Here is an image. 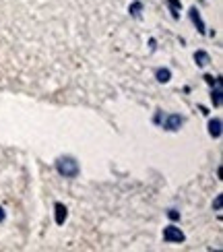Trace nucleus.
Wrapping results in <instances>:
<instances>
[{
	"mask_svg": "<svg viewBox=\"0 0 223 252\" xmlns=\"http://www.w3.org/2000/svg\"><path fill=\"white\" fill-rule=\"evenodd\" d=\"M209 135L211 137H221V120L219 118H215V120H211L209 122Z\"/></svg>",
	"mask_w": 223,
	"mask_h": 252,
	"instance_id": "5",
	"label": "nucleus"
},
{
	"mask_svg": "<svg viewBox=\"0 0 223 252\" xmlns=\"http://www.w3.org/2000/svg\"><path fill=\"white\" fill-rule=\"evenodd\" d=\"M0 221H4V209L0 207Z\"/></svg>",
	"mask_w": 223,
	"mask_h": 252,
	"instance_id": "14",
	"label": "nucleus"
},
{
	"mask_svg": "<svg viewBox=\"0 0 223 252\" xmlns=\"http://www.w3.org/2000/svg\"><path fill=\"white\" fill-rule=\"evenodd\" d=\"M167 4H169V11L174 15V19H178L180 17V0H167Z\"/></svg>",
	"mask_w": 223,
	"mask_h": 252,
	"instance_id": "10",
	"label": "nucleus"
},
{
	"mask_svg": "<svg viewBox=\"0 0 223 252\" xmlns=\"http://www.w3.org/2000/svg\"><path fill=\"white\" fill-rule=\"evenodd\" d=\"M128 13L133 15V17H137V19H140V13H143V4H140V2H135V4H130Z\"/></svg>",
	"mask_w": 223,
	"mask_h": 252,
	"instance_id": "11",
	"label": "nucleus"
},
{
	"mask_svg": "<svg viewBox=\"0 0 223 252\" xmlns=\"http://www.w3.org/2000/svg\"><path fill=\"white\" fill-rule=\"evenodd\" d=\"M56 169H58V174L60 176H64V178H75L79 174V164L73 159V157H60L56 161Z\"/></svg>",
	"mask_w": 223,
	"mask_h": 252,
	"instance_id": "1",
	"label": "nucleus"
},
{
	"mask_svg": "<svg viewBox=\"0 0 223 252\" xmlns=\"http://www.w3.org/2000/svg\"><path fill=\"white\" fill-rule=\"evenodd\" d=\"M195 62H196L198 66H207V64L211 62V58H209L207 52H196V54H195Z\"/></svg>",
	"mask_w": 223,
	"mask_h": 252,
	"instance_id": "7",
	"label": "nucleus"
},
{
	"mask_svg": "<svg viewBox=\"0 0 223 252\" xmlns=\"http://www.w3.org/2000/svg\"><path fill=\"white\" fill-rule=\"evenodd\" d=\"M66 215H68V213H66V207L58 203V205H56V224L62 225L64 221H66Z\"/></svg>",
	"mask_w": 223,
	"mask_h": 252,
	"instance_id": "6",
	"label": "nucleus"
},
{
	"mask_svg": "<svg viewBox=\"0 0 223 252\" xmlns=\"http://www.w3.org/2000/svg\"><path fill=\"white\" fill-rule=\"evenodd\" d=\"M155 77H157V81H159V83H167V81L171 79V73H169L167 68H159L157 73H155Z\"/></svg>",
	"mask_w": 223,
	"mask_h": 252,
	"instance_id": "9",
	"label": "nucleus"
},
{
	"mask_svg": "<svg viewBox=\"0 0 223 252\" xmlns=\"http://www.w3.org/2000/svg\"><path fill=\"white\" fill-rule=\"evenodd\" d=\"M164 240H166V242H176V244H180V242H184V234L180 231V227L167 225V227L164 229Z\"/></svg>",
	"mask_w": 223,
	"mask_h": 252,
	"instance_id": "2",
	"label": "nucleus"
},
{
	"mask_svg": "<svg viewBox=\"0 0 223 252\" xmlns=\"http://www.w3.org/2000/svg\"><path fill=\"white\" fill-rule=\"evenodd\" d=\"M182 116H178V114H169L167 118H166V122H164V128L166 130H178L180 126H182Z\"/></svg>",
	"mask_w": 223,
	"mask_h": 252,
	"instance_id": "3",
	"label": "nucleus"
},
{
	"mask_svg": "<svg viewBox=\"0 0 223 252\" xmlns=\"http://www.w3.org/2000/svg\"><path fill=\"white\" fill-rule=\"evenodd\" d=\"M211 99H213V104H215L217 108L221 106V83L219 81H215V91L211 93Z\"/></svg>",
	"mask_w": 223,
	"mask_h": 252,
	"instance_id": "8",
	"label": "nucleus"
},
{
	"mask_svg": "<svg viewBox=\"0 0 223 252\" xmlns=\"http://www.w3.org/2000/svg\"><path fill=\"white\" fill-rule=\"evenodd\" d=\"M221 203H223V196L219 195V196L215 198V209H217V211H221Z\"/></svg>",
	"mask_w": 223,
	"mask_h": 252,
	"instance_id": "13",
	"label": "nucleus"
},
{
	"mask_svg": "<svg viewBox=\"0 0 223 252\" xmlns=\"http://www.w3.org/2000/svg\"><path fill=\"white\" fill-rule=\"evenodd\" d=\"M167 215H169V219H171V221H178V219H180V213H178V211H169Z\"/></svg>",
	"mask_w": 223,
	"mask_h": 252,
	"instance_id": "12",
	"label": "nucleus"
},
{
	"mask_svg": "<svg viewBox=\"0 0 223 252\" xmlns=\"http://www.w3.org/2000/svg\"><path fill=\"white\" fill-rule=\"evenodd\" d=\"M190 19H192V23L196 25L198 31H200V33H205V23H202V19H200V15H198L196 8H190Z\"/></svg>",
	"mask_w": 223,
	"mask_h": 252,
	"instance_id": "4",
	"label": "nucleus"
}]
</instances>
